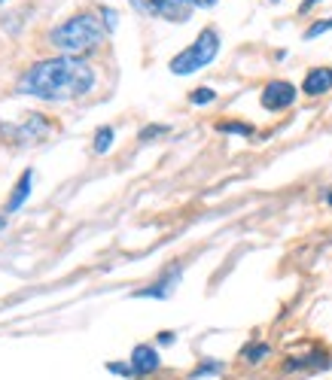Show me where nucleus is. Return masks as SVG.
Returning <instances> with one entry per match:
<instances>
[{"label":"nucleus","instance_id":"f3484780","mask_svg":"<svg viewBox=\"0 0 332 380\" xmlns=\"http://www.w3.org/2000/svg\"><path fill=\"white\" fill-rule=\"evenodd\" d=\"M217 101V91L214 88H195L192 95H189V104H195V107H204V104H214Z\"/></svg>","mask_w":332,"mask_h":380},{"label":"nucleus","instance_id":"9d476101","mask_svg":"<svg viewBox=\"0 0 332 380\" xmlns=\"http://www.w3.org/2000/svg\"><path fill=\"white\" fill-rule=\"evenodd\" d=\"M49 131V122L43 116H40V112H31V116H27V122L22 125V128H19V137L22 140H40Z\"/></svg>","mask_w":332,"mask_h":380},{"label":"nucleus","instance_id":"aec40b11","mask_svg":"<svg viewBox=\"0 0 332 380\" xmlns=\"http://www.w3.org/2000/svg\"><path fill=\"white\" fill-rule=\"evenodd\" d=\"M101 19H104V27H107V31H113V27L119 25L116 10H110V6H101Z\"/></svg>","mask_w":332,"mask_h":380},{"label":"nucleus","instance_id":"dca6fc26","mask_svg":"<svg viewBox=\"0 0 332 380\" xmlns=\"http://www.w3.org/2000/svg\"><path fill=\"white\" fill-rule=\"evenodd\" d=\"M131 6L140 12V16H150V19H159V10H162V0H131Z\"/></svg>","mask_w":332,"mask_h":380},{"label":"nucleus","instance_id":"4468645a","mask_svg":"<svg viewBox=\"0 0 332 380\" xmlns=\"http://www.w3.org/2000/svg\"><path fill=\"white\" fill-rule=\"evenodd\" d=\"M272 353V347H268V344H250V347H244V362H250V365H259L263 362V359Z\"/></svg>","mask_w":332,"mask_h":380},{"label":"nucleus","instance_id":"20e7f679","mask_svg":"<svg viewBox=\"0 0 332 380\" xmlns=\"http://www.w3.org/2000/svg\"><path fill=\"white\" fill-rule=\"evenodd\" d=\"M296 97H299V91H296L293 82H287V80H272V82H268V86L263 88V97H259V101H263L265 110L280 112V110L293 107Z\"/></svg>","mask_w":332,"mask_h":380},{"label":"nucleus","instance_id":"ddd939ff","mask_svg":"<svg viewBox=\"0 0 332 380\" xmlns=\"http://www.w3.org/2000/svg\"><path fill=\"white\" fill-rule=\"evenodd\" d=\"M220 371H223V362H220V359H204L199 368L189 375V380H201V377H210V375H220Z\"/></svg>","mask_w":332,"mask_h":380},{"label":"nucleus","instance_id":"a211bd4d","mask_svg":"<svg viewBox=\"0 0 332 380\" xmlns=\"http://www.w3.org/2000/svg\"><path fill=\"white\" fill-rule=\"evenodd\" d=\"M168 125H146V128H140V140H144V143H150V140H155V137H162V134H168Z\"/></svg>","mask_w":332,"mask_h":380},{"label":"nucleus","instance_id":"5701e85b","mask_svg":"<svg viewBox=\"0 0 332 380\" xmlns=\"http://www.w3.org/2000/svg\"><path fill=\"white\" fill-rule=\"evenodd\" d=\"M159 344H174V332H162L159 335Z\"/></svg>","mask_w":332,"mask_h":380},{"label":"nucleus","instance_id":"39448f33","mask_svg":"<svg viewBox=\"0 0 332 380\" xmlns=\"http://www.w3.org/2000/svg\"><path fill=\"white\" fill-rule=\"evenodd\" d=\"M180 277H183L180 265H174V268H168L159 280H155L153 286H146V289H137V292H134V298H168V295L177 289Z\"/></svg>","mask_w":332,"mask_h":380},{"label":"nucleus","instance_id":"6e6552de","mask_svg":"<svg viewBox=\"0 0 332 380\" xmlns=\"http://www.w3.org/2000/svg\"><path fill=\"white\" fill-rule=\"evenodd\" d=\"M195 3L192 0H162L159 19H168V22H189Z\"/></svg>","mask_w":332,"mask_h":380},{"label":"nucleus","instance_id":"4be33fe9","mask_svg":"<svg viewBox=\"0 0 332 380\" xmlns=\"http://www.w3.org/2000/svg\"><path fill=\"white\" fill-rule=\"evenodd\" d=\"M317 3H320V0H302L299 12H308V10H311V6H317Z\"/></svg>","mask_w":332,"mask_h":380},{"label":"nucleus","instance_id":"6ab92c4d","mask_svg":"<svg viewBox=\"0 0 332 380\" xmlns=\"http://www.w3.org/2000/svg\"><path fill=\"white\" fill-rule=\"evenodd\" d=\"M327 31H332V16L329 19H323V22H314L305 31V40H314V37H320V34H327Z\"/></svg>","mask_w":332,"mask_h":380},{"label":"nucleus","instance_id":"f257e3e1","mask_svg":"<svg viewBox=\"0 0 332 380\" xmlns=\"http://www.w3.org/2000/svg\"><path fill=\"white\" fill-rule=\"evenodd\" d=\"M95 86V70L76 55H61L34 64L19 82V91L40 101H70L82 97Z\"/></svg>","mask_w":332,"mask_h":380},{"label":"nucleus","instance_id":"423d86ee","mask_svg":"<svg viewBox=\"0 0 332 380\" xmlns=\"http://www.w3.org/2000/svg\"><path fill=\"white\" fill-rule=\"evenodd\" d=\"M332 91V67H314L305 73V80H302V95L308 97H320Z\"/></svg>","mask_w":332,"mask_h":380},{"label":"nucleus","instance_id":"f8f14e48","mask_svg":"<svg viewBox=\"0 0 332 380\" xmlns=\"http://www.w3.org/2000/svg\"><path fill=\"white\" fill-rule=\"evenodd\" d=\"M217 131H220V134H238V137H253V134H256V128L247 125V122H220V125H217Z\"/></svg>","mask_w":332,"mask_h":380},{"label":"nucleus","instance_id":"b1692460","mask_svg":"<svg viewBox=\"0 0 332 380\" xmlns=\"http://www.w3.org/2000/svg\"><path fill=\"white\" fill-rule=\"evenodd\" d=\"M192 3H195V6H214L217 0H192Z\"/></svg>","mask_w":332,"mask_h":380},{"label":"nucleus","instance_id":"0eeeda50","mask_svg":"<svg viewBox=\"0 0 332 380\" xmlns=\"http://www.w3.org/2000/svg\"><path fill=\"white\" fill-rule=\"evenodd\" d=\"M162 359H159V350L150 347V344H137V347L131 350V368L134 375H153V371H159Z\"/></svg>","mask_w":332,"mask_h":380},{"label":"nucleus","instance_id":"9b49d317","mask_svg":"<svg viewBox=\"0 0 332 380\" xmlns=\"http://www.w3.org/2000/svg\"><path fill=\"white\" fill-rule=\"evenodd\" d=\"M31 182H34V171H25L22 177H19V182H16V192H12L10 204H6V210H10V213H16V210L25 204L27 195H31Z\"/></svg>","mask_w":332,"mask_h":380},{"label":"nucleus","instance_id":"bb28decb","mask_svg":"<svg viewBox=\"0 0 332 380\" xmlns=\"http://www.w3.org/2000/svg\"><path fill=\"white\" fill-rule=\"evenodd\" d=\"M0 3H3V0H0Z\"/></svg>","mask_w":332,"mask_h":380},{"label":"nucleus","instance_id":"393cba45","mask_svg":"<svg viewBox=\"0 0 332 380\" xmlns=\"http://www.w3.org/2000/svg\"><path fill=\"white\" fill-rule=\"evenodd\" d=\"M3 225H6V219H3V216H0V228H3Z\"/></svg>","mask_w":332,"mask_h":380},{"label":"nucleus","instance_id":"7ed1b4c3","mask_svg":"<svg viewBox=\"0 0 332 380\" xmlns=\"http://www.w3.org/2000/svg\"><path fill=\"white\" fill-rule=\"evenodd\" d=\"M217 52H220V34H217L214 27H204L180 55H174L168 67H171L174 76H189V73H195V70L208 67L210 61L217 58Z\"/></svg>","mask_w":332,"mask_h":380},{"label":"nucleus","instance_id":"f03ea898","mask_svg":"<svg viewBox=\"0 0 332 380\" xmlns=\"http://www.w3.org/2000/svg\"><path fill=\"white\" fill-rule=\"evenodd\" d=\"M104 34H107V27L98 16H91V12H80V16L67 19L65 25H58L52 31V46H58L61 52L67 55H86L91 49H98L104 43Z\"/></svg>","mask_w":332,"mask_h":380},{"label":"nucleus","instance_id":"a878e982","mask_svg":"<svg viewBox=\"0 0 332 380\" xmlns=\"http://www.w3.org/2000/svg\"><path fill=\"white\" fill-rule=\"evenodd\" d=\"M272 3H278V0H272Z\"/></svg>","mask_w":332,"mask_h":380},{"label":"nucleus","instance_id":"2eb2a0df","mask_svg":"<svg viewBox=\"0 0 332 380\" xmlns=\"http://www.w3.org/2000/svg\"><path fill=\"white\" fill-rule=\"evenodd\" d=\"M110 146H113V128H110V125H104V128L95 131V152H101V156H104Z\"/></svg>","mask_w":332,"mask_h":380},{"label":"nucleus","instance_id":"1a4fd4ad","mask_svg":"<svg viewBox=\"0 0 332 380\" xmlns=\"http://www.w3.org/2000/svg\"><path fill=\"white\" fill-rule=\"evenodd\" d=\"M332 359L327 353H311V356H293L284 362L287 371H302V368H329Z\"/></svg>","mask_w":332,"mask_h":380},{"label":"nucleus","instance_id":"412c9836","mask_svg":"<svg viewBox=\"0 0 332 380\" xmlns=\"http://www.w3.org/2000/svg\"><path fill=\"white\" fill-rule=\"evenodd\" d=\"M107 371H113V375H122V377H131V375H134L131 362H129V365H122V362H110V365H107Z\"/></svg>","mask_w":332,"mask_h":380}]
</instances>
